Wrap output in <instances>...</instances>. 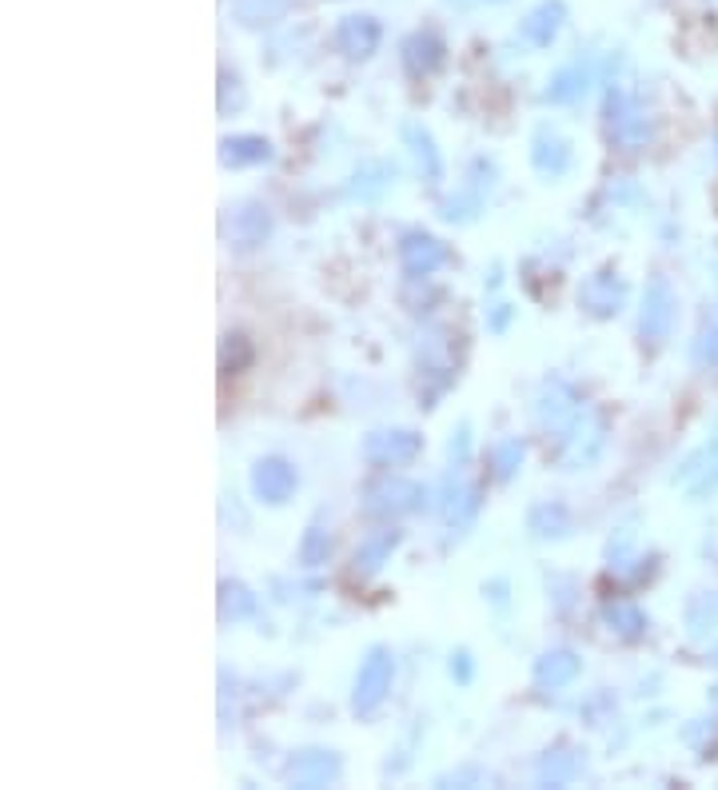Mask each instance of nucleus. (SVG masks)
I'll use <instances>...</instances> for the list:
<instances>
[{
  "instance_id": "20e7f679",
  "label": "nucleus",
  "mask_w": 718,
  "mask_h": 790,
  "mask_svg": "<svg viewBox=\"0 0 718 790\" xmlns=\"http://www.w3.org/2000/svg\"><path fill=\"white\" fill-rule=\"evenodd\" d=\"M292 487H296V476H292V467L279 464V459H268V464L256 467V491L268 504H284L292 496Z\"/></svg>"
},
{
  "instance_id": "423d86ee",
  "label": "nucleus",
  "mask_w": 718,
  "mask_h": 790,
  "mask_svg": "<svg viewBox=\"0 0 718 790\" xmlns=\"http://www.w3.org/2000/svg\"><path fill=\"white\" fill-rule=\"evenodd\" d=\"M670 328V292L662 280L651 284V295H647V312H642V332L651 335V340H662Z\"/></svg>"
},
{
  "instance_id": "6e6552de",
  "label": "nucleus",
  "mask_w": 718,
  "mask_h": 790,
  "mask_svg": "<svg viewBox=\"0 0 718 790\" xmlns=\"http://www.w3.org/2000/svg\"><path fill=\"white\" fill-rule=\"evenodd\" d=\"M372 443H380V448H387V459H412L415 448H420V439L407 436V431H400V436H375Z\"/></svg>"
},
{
  "instance_id": "f03ea898",
  "label": "nucleus",
  "mask_w": 718,
  "mask_h": 790,
  "mask_svg": "<svg viewBox=\"0 0 718 790\" xmlns=\"http://www.w3.org/2000/svg\"><path fill=\"white\" fill-rule=\"evenodd\" d=\"M335 45L344 57H372L375 45H380V20L375 17H347L340 29H335Z\"/></svg>"
},
{
  "instance_id": "9d476101",
  "label": "nucleus",
  "mask_w": 718,
  "mask_h": 790,
  "mask_svg": "<svg viewBox=\"0 0 718 790\" xmlns=\"http://www.w3.org/2000/svg\"><path fill=\"white\" fill-rule=\"evenodd\" d=\"M699 360H702V363H718V324H710V332L702 335Z\"/></svg>"
},
{
  "instance_id": "f257e3e1",
  "label": "nucleus",
  "mask_w": 718,
  "mask_h": 790,
  "mask_svg": "<svg viewBox=\"0 0 718 790\" xmlns=\"http://www.w3.org/2000/svg\"><path fill=\"white\" fill-rule=\"evenodd\" d=\"M563 20H567V9H563V0H543L539 9H531L527 12V20H523V40L527 45H535V48H547L551 40L559 37V29H563Z\"/></svg>"
},
{
  "instance_id": "1a4fd4ad",
  "label": "nucleus",
  "mask_w": 718,
  "mask_h": 790,
  "mask_svg": "<svg viewBox=\"0 0 718 790\" xmlns=\"http://www.w3.org/2000/svg\"><path fill=\"white\" fill-rule=\"evenodd\" d=\"M574 671H579V663H574V655H547V663L539 666V679H551V683H563V679H571Z\"/></svg>"
},
{
  "instance_id": "39448f33",
  "label": "nucleus",
  "mask_w": 718,
  "mask_h": 790,
  "mask_svg": "<svg viewBox=\"0 0 718 790\" xmlns=\"http://www.w3.org/2000/svg\"><path fill=\"white\" fill-rule=\"evenodd\" d=\"M403 60H407V68H412L415 77H420V72H435V68L443 65L440 37H431V32H415V37L403 45Z\"/></svg>"
},
{
  "instance_id": "7ed1b4c3",
  "label": "nucleus",
  "mask_w": 718,
  "mask_h": 790,
  "mask_svg": "<svg viewBox=\"0 0 718 790\" xmlns=\"http://www.w3.org/2000/svg\"><path fill=\"white\" fill-rule=\"evenodd\" d=\"M387 683H392V663L383 655H372L364 663V671H360V686H355V706L360 711H372L375 703L383 699V691H387Z\"/></svg>"
},
{
  "instance_id": "0eeeda50",
  "label": "nucleus",
  "mask_w": 718,
  "mask_h": 790,
  "mask_svg": "<svg viewBox=\"0 0 718 790\" xmlns=\"http://www.w3.org/2000/svg\"><path fill=\"white\" fill-rule=\"evenodd\" d=\"M284 9H287V0H236L239 25H252V29L279 20V17H284Z\"/></svg>"
}]
</instances>
